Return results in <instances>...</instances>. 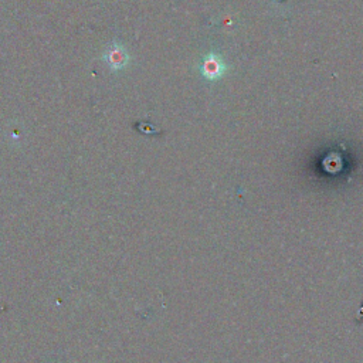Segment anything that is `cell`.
<instances>
[{"label": "cell", "mask_w": 363, "mask_h": 363, "mask_svg": "<svg viewBox=\"0 0 363 363\" xmlns=\"http://www.w3.org/2000/svg\"><path fill=\"white\" fill-rule=\"evenodd\" d=\"M224 71L226 66L223 63V60L214 54L207 55L200 66V73L207 80H219L220 77H223Z\"/></svg>", "instance_id": "1"}]
</instances>
